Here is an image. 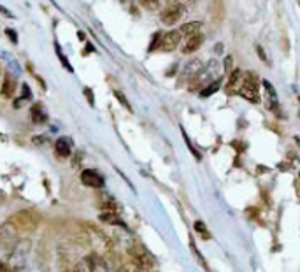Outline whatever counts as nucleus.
<instances>
[{"instance_id":"25","label":"nucleus","mask_w":300,"mask_h":272,"mask_svg":"<svg viewBox=\"0 0 300 272\" xmlns=\"http://www.w3.org/2000/svg\"><path fill=\"white\" fill-rule=\"evenodd\" d=\"M256 53L260 54V58L264 62H267V54H265V51H264V48L260 46V44H256Z\"/></svg>"},{"instance_id":"9","label":"nucleus","mask_w":300,"mask_h":272,"mask_svg":"<svg viewBox=\"0 0 300 272\" xmlns=\"http://www.w3.org/2000/svg\"><path fill=\"white\" fill-rule=\"evenodd\" d=\"M92 272H116V265L112 260L104 256H95L93 258V268Z\"/></svg>"},{"instance_id":"28","label":"nucleus","mask_w":300,"mask_h":272,"mask_svg":"<svg viewBox=\"0 0 300 272\" xmlns=\"http://www.w3.org/2000/svg\"><path fill=\"white\" fill-rule=\"evenodd\" d=\"M0 272H9V268L6 267V265H2V264H0Z\"/></svg>"},{"instance_id":"13","label":"nucleus","mask_w":300,"mask_h":272,"mask_svg":"<svg viewBox=\"0 0 300 272\" xmlns=\"http://www.w3.org/2000/svg\"><path fill=\"white\" fill-rule=\"evenodd\" d=\"M30 114H32V122L36 123V125H44V123L48 122V112L44 111L42 104H34Z\"/></svg>"},{"instance_id":"23","label":"nucleus","mask_w":300,"mask_h":272,"mask_svg":"<svg viewBox=\"0 0 300 272\" xmlns=\"http://www.w3.org/2000/svg\"><path fill=\"white\" fill-rule=\"evenodd\" d=\"M6 34H8V37L12 40V44L18 42V36H16V32H14V30H12V28H6Z\"/></svg>"},{"instance_id":"31","label":"nucleus","mask_w":300,"mask_h":272,"mask_svg":"<svg viewBox=\"0 0 300 272\" xmlns=\"http://www.w3.org/2000/svg\"><path fill=\"white\" fill-rule=\"evenodd\" d=\"M122 2H128V0H122Z\"/></svg>"},{"instance_id":"26","label":"nucleus","mask_w":300,"mask_h":272,"mask_svg":"<svg viewBox=\"0 0 300 272\" xmlns=\"http://www.w3.org/2000/svg\"><path fill=\"white\" fill-rule=\"evenodd\" d=\"M0 12H2V14H6V18H11V20H14V14H12V12L9 11V9L2 8V6H0Z\"/></svg>"},{"instance_id":"12","label":"nucleus","mask_w":300,"mask_h":272,"mask_svg":"<svg viewBox=\"0 0 300 272\" xmlns=\"http://www.w3.org/2000/svg\"><path fill=\"white\" fill-rule=\"evenodd\" d=\"M14 92H16V81H14V78H12L11 74H6L4 81H2V90H0V94H2V97L11 98L12 95H14Z\"/></svg>"},{"instance_id":"17","label":"nucleus","mask_w":300,"mask_h":272,"mask_svg":"<svg viewBox=\"0 0 300 272\" xmlns=\"http://www.w3.org/2000/svg\"><path fill=\"white\" fill-rule=\"evenodd\" d=\"M139 2L144 9H148V11H156L162 4V0H139Z\"/></svg>"},{"instance_id":"30","label":"nucleus","mask_w":300,"mask_h":272,"mask_svg":"<svg viewBox=\"0 0 300 272\" xmlns=\"http://www.w3.org/2000/svg\"><path fill=\"white\" fill-rule=\"evenodd\" d=\"M0 79H2V70H0Z\"/></svg>"},{"instance_id":"10","label":"nucleus","mask_w":300,"mask_h":272,"mask_svg":"<svg viewBox=\"0 0 300 272\" xmlns=\"http://www.w3.org/2000/svg\"><path fill=\"white\" fill-rule=\"evenodd\" d=\"M242 78H244V74H242V70H239V68L230 72V79H228V82H226V92H228V94H237L240 84H242Z\"/></svg>"},{"instance_id":"20","label":"nucleus","mask_w":300,"mask_h":272,"mask_svg":"<svg viewBox=\"0 0 300 272\" xmlns=\"http://www.w3.org/2000/svg\"><path fill=\"white\" fill-rule=\"evenodd\" d=\"M114 95H116V98H118V100H120V104H122L123 108L126 109V111H132V106L128 104V100H126V97L122 94V92H118V90H116V92H114Z\"/></svg>"},{"instance_id":"29","label":"nucleus","mask_w":300,"mask_h":272,"mask_svg":"<svg viewBox=\"0 0 300 272\" xmlns=\"http://www.w3.org/2000/svg\"><path fill=\"white\" fill-rule=\"evenodd\" d=\"M170 2H179V0H170Z\"/></svg>"},{"instance_id":"1","label":"nucleus","mask_w":300,"mask_h":272,"mask_svg":"<svg viewBox=\"0 0 300 272\" xmlns=\"http://www.w3.org/2000/svg\"><path fill=\"white\" fill-rule=\"evenodd\" d=\"M30 250H32V242H30L28 239L20 240V242L16 244L14 250H12L11 258H9V265H8L9 270H14V272L22 270V268L26 265V262H28Z\"/></svg>"},{"instance_id":"2","label":"nucleus","mask_w":300,"mask_h":272,"mask_svg":"<svg viewBox=\"0 0 300 272\" xmlns=\"http://www.w3.org/2000/svg\"><path fill=\"white\" fill-rule=\"evenodd\" d=\"M239 94L242 95L246 100L251 104H258L260 102V94H258V79L254 74H248L242 78V84L239 88Z\"/></svg>"},{"instance_id":"7","label":"nucleus","mask_w":300,"mask_h":272,"mask_svg":"<svg viewBox=\"0 0 300 272\" xmlns=\"http://www.w3.org/2000/svg\"><path fill=\"white\" fill-rule=\"evenodd\" d=\"M216 70H218V62L211 60L206 67H202V70L196 76V81L198 82H208V81H214L216 79Z\"/></svg>"},{"instance_id":"15","label":"nucleus","mask_w":300,"mask_h":272,"mask_svg":"<svg viewBox=\"0 0 300 272\" xmlns=\"http://www.w3.org/2000/svg\"><path fill=\"white\" fill-rule=\"evenodd\" d=\"M220 86H222V79H214V81L209 82L206 88L200 90V97H211L212 94H216V92H218Z\"/></svg>"},{"instance_id":"27","label":"nucleus","mask_w":300,"mask_h":272,"mask_svg":"<svg viewBox=\"0 0 300 272\" xmlns=\"http://www.w3.org/2000/svg\"><path fill=\"white\" fill-rule=\"evenodd\" d=\"M84 95H86V98H88V102H90V104H95V102H93V94H92V90H88V88H86L84 90Z\"/></svg>"},{"instance_id":"21","label":"nucleus","mask_w":300,"mask_h":272,"mask_svg":"<svg viewBox=\"0 0 300 272\" xmlns=\"http://www.w3.org/2000/svg\"><path fill=\"white\" fill-rule=\"evenodd\" d=\"M160 40H162V36H160V32H156V34H154V36H153V39H151L150 51L158 50V48H160Z\"/></svg>"},{"instance_id":"14","label":"nucleus","mask_w":300,"mask_h":272,"mask_svg":"<svg viewBox=\"0 0 300 272\" xmlns=\"http://www.w3.org/2000/svg\"><path fill=\"white\" fill-rule=\"evenodd\" d=\"M200 30H202V22H188V23H184V25H182L178 32L181 34V37L182 36L190 37V36H195V34H198Z\"/></svg>"},{"instance_id":"24","label":"nucleus","mask_w":300,"mask_h":272,"mask_svg":"<svg viewBox=\"0 0 300 272\" xmlns=\"http://www.w3.org/2000/svg\"><path fill=\"white\" fill-rule=\"evenodd\" d=\"M232 65H234V58L226 56L225 58V72H232Z\"/></svg>"},{"instance_id":"6","label":"nucleus","mask_w":300,"mask_h":272,"mask_svg":"<svg viewBox=\"0 0 300 272\" xmlns=\"http://www.w3.org/2000/svg\"><path fill=\"white\" fill-rule=\"evenodd\" d=\"M202 67H204V64H202V60H198V58L190 60L181 72V81H192V79H195L196 76H198V72L202 70Z\"/></svg>"},{"instance_id":"19","label":"nucleus","mask_w":300,"mask_h":272,"mask_svg":"<svg viewBox=\"0 0 300 272\" xmlns=\"http://www.w3.org/2000/svg\"><path fill=\"white\" fill-rule=\"evenodd\" d=\"M195 230L198 234H202V237H204V239H211V234H209L208 226H206L202 222H195Z\"/></svg>"},{"instance_id":"32","label":"nucleus","mask_w":300,"mask_h":272,"mask_svg":"<svg viewBox=\"0 0 300 272\" xmlns=\"http://www.w3.org/2000/svg\"><path fill=\"white\" fill-rule=\"evenodd\" d=\"M70 272H74V270H70Z\"/></svg>"},{"instance_id":"3","label":"nucleus","mask_w":300,"mask_h":272,"mask_svg":"<svg viewBox=\"0 0 300 272\" xmlns=\"http://www.w3.org/2000/svg\"><path fill=\"white\" fill-rule=\"evenodd\" d=\"M184 12H186V8L181 4V2H170V4L162 11L160 22L167 26H174L176 23L184 16Z\"/></svg>"},{"instance_id":"22","label":"nucleus","mask_w":300,"mask_h":272,"mask_svg":"<svg viewBox=\"0 0 300 272\" xmlns=\"http://www.w3.org/2000/svg\"><path fill=\"white\" fill-rule=\"evenodd\" d=\"M22 90H23V97H22V100H30V98H32V94H30L28 84H23V86H22Z\"/></svg>"},{"instance_id":"18","label":"nucleus","mask_w":300,"mask_h":272,"mask_svg":"<svg viewBox=\"0 0 300 272\" xmlns=\"http://www.w3.org/2000/svg\"><path fill=\"white\" fill-rule=\"evenodd\" d=\"M54 50H56V54H58V60H60V62H62V64H64V67H65V68H67V70H68V72H72V65H70V64H68V60H67V56H65V54H64V53H62V50H60V46H58V44H56V46H54Z\"/></svg>"},{"instance_id":"4","label":"nucleus","mask_w":300,"mask_h":272,"mask_svg":"<svg viewBox=\"0 0 300 272\" xmlns=\"http://www.w3.org/2000/svg\"><path fill=\"white\" fill-rule=\"evenodd\" d=\"M179 42H181V34L178 30H168L165 36H162L160 50L165 51V53H170V51H174L179 46Z\"/></svg>"},{"instance_id":"5","label":"nucleus","mask_w":300,"mask_h":272,"mask_svg":"<svg viewBox=\"0 0 300 272\" xmlns=\"http://www.w3.org/2000/svg\"><path fill=\"white\" fill-rule=\"evenodd\" d=\"M81 181L90 188H102L104 186V178L95 168H86L81 174Z\"/></svg>"},{"instance_id":"8","label":"nucleus","mask_w":300,"mask_h":272,"mask_svg":"<svg viewBox=\"0 0 300 272\" xmlns=\"http://www.w3.org/2000/svg\"><path fill=\"white\" fill-rule=\"evenodd\" d=\"M202 42H204V36L202 34H195V36H190L186 37V44L182 46V54H192L195 53L196 50H198L200 46H202Z\"/></svg>"},{"instance_id":"11","label":"nucleus","mask_w":300,"mask_h":272,"mask_svg":"<svg viewBox=\"0 0 300 272\" xmlns=\"http://www.w3.org/2000/svg\"><path fill=\"white\" fill-rule=\"evenodd\" d=\"M54 150H56L58 156H62V158L70 156V153H72L70 139H68V137H60V139L56 140V144H54Z\"/></svg>"},{"instance_id":"16","label":"nucleus","mask_w":300,"mask_h":272,"mask_svg":"<svg viewBox=\"0 0 300 272\" xmlns=\"http://www.w3.org/2000/svg\"><path fill=\"white\" fill-rule=\"evenodd\" d=\"M100 222L111 223V225H123L122 220H120L116 214H112V212H104V214H100Z\"/></svg>"}]
</instances>
